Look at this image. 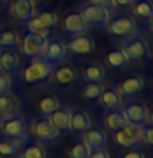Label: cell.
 <instances>
[{"label": "cell", "mask_w": 153, "mask_h": 158, "mask_svg": "<svg viewBox=\"0 0 153 158\" xmlns=\"http://www.w3.org/2000/svg\"><path fill=\"white\" fill-rule=\"evenodd\" d=\"M115 140L123 148H133L140 143V127L135 125H125L120 130L115 132Z\"/></svg>", "instance_id": "8992f818"}, {"label": "cell", "mask_w": 153, "mask_h": 158, "mask_svg": "<svg viewBox=\"0 0 153 158\" xmlns=\"http://www.w3.org/2000/svg\"><path fill=\"white\" fill-rule=\"evenodd\" d=\"M12 13L15 15V18L22 20V22H28L36 13L35 2L33 0H13L12 2Z\"/></svg>", "instance_id": "7c38bea8"}, {"label": "cell", "mask_w": 153, "mask_h": 158, "mask_svg": "<svg viewBox=\"0 0 153 158\" xmlns=\"http://www.w3.org/2000/svg\"><path fill=\"white\" fill-rule=\"evenodd\" d=\"M109 33L117 35V36H130V35L135 31V22H133L132 17L128 15H122V17L114 18L110 23H109Z\"/></svg>", "instance_id": "9c48e42d"}, {"label": "cell", "mask_w": 153, "mask_h": 158, "mask_svg": "<svg viewBox=\"0 0 153 158\" xmlns=\"http://www.w3.org/2000/svg\"><path fill=\"white\" fill-rule=\"evenodd\" d=\"M20 43V36L15 30H10V28H5V30H0V44L5 48H17Z\"/></svg>", "instance_id": "7402d4cb"}, {"label": "cell", "mask_w": 153, "mask_h": 158, "mask_svg": "<svg viewBox=\"0 0 153 158\" xmlns=\"http://www.w3.org/2000/svg\"><path fill=\"white\" fill-rule=\"evenodd\" d=\"M20 66L18 54L13 51H2L0 53V69L3 73H15Z\"/></svg>", "instance_id": "e0dca14e"}, {"label": "cell", "mask_w": 153, "mask_h": 158, "mask_svg": "<svg viewBox=\"0 0 153 158\" xmlns=\"http://www.w3.org/2000/svg\"><path fill=\"white\" fill-rule=\"evenodd\" d=\"M104 91V86L101 82H86L84 86L81 87V92H82V97L84 99H99V96L102 94Z\"/></svg>", "instance_id": "cb8c5ba5"}, {"label": "cell", "mask_w": 153, "mask_h": 158, "mask_svg": "<svg viewBox=\"0 0 153 158\" xmlns=\"http://www.w3.org/2000/svg\"><path fill=\"white\" fill-rule=\"evenodd\" d=\"M33 2H35V0H33Z\"/></svg>", "instance_id": "ab89813d"}, {"label": "cell", "mask_w": 153, "mask_h": 158, "mask_svg": "<svg viewBox=\"0 0 153 158\" xmlns=\"http://www.w3.org/2000/svg\"><path fill=\"white\" fill-rule=\"evenodd\" d=\"M82 18L86 20L87 23H92V25H101V23H107L110 20V12L107 8L101 7V5H87L84 7L82 10Z\"/></svg>", "instance_id": "30bf717a"}, {"label": "cell", "mask_w": 153, "mask_h": 158, "mask_svg": "<svg viewBox=\"0 0 153 158\" xmlns=\"http://www.w3.org/2000/svg\"><path fill=\"white\" fill-rule=\"evenodd\" d=\"M12 106H13L12 99L7 97V94H2L0 96V118L8 117L10 110H12Z\"/></svg>", "instance_id": "4dcf8cb0"}, {"label": "cell", "mask_w": 153, "mask_h": 158, "mask_svg": "<svg viewBox=\"0 0 153 158\" xmlns=\"http://www.w3.org/2000/svg\"><path fill=\"white\" fill-rule=\"evenodd\" d=\"M91 128V118L86 112L82 110H74L71 112V130L84 132Z\"/></svg>", "instance_id": "ac0fdd59"}, {"label": "cell", "mask_w": 153, "mask_h": 158, "mask_svg": "<svg viewBox=\"0 0 153 158\" xmlns=\"http://www.w3.org/2000/svg\"><path fill=\"white\" fill-rule=\"evenodd\" d=\"M91 150L84 145V143H77V145H74L71 148V152H69V156L71 158H87Z\"/></svg>", "instance_id": "1f68e13d"}, {"label": "cell", "mask_w": 153, "mask_h": 158, "mask_svg": "<svg viewBox=\"0 0 153 158\" xmlns=\"http://www.w3.org/2000/svg\"><path fill=\"white\" fill-rule=\"evenodd\" d=\"M12 92V82L7 76H0V96Z\"/></svg>", "instance_id": "836d02e7"}, {"label": "cell", "mask_w": 153, "mask_h": 158, "mask_svg": "<svg viewBox=\"0 0 153 158\" xmlns=\"http://www.w3.org/2000/svg\"><path fill=\"white\" fill-rule=\"evenodd\" d=\"M104 77V69L101 66H89L84 71V79L86 82H101Z\"/></svg>", "instance_id": "f1b7e54d"}, {"label": "cell", "mask_w": 153, "mask_h": 158, "mask_svg": "<svg viewBox=\"0 0 153 158\" xmlns=\"http://www.w3.org/2000/svg\"><path fill=\"white\" fill-rule=\"evenodd\" d=\"M127 56L122 53V49H115V51H112V53H109L107 54V63H109V66H112V68H123L127 64Z\"/></svg>", "instance_id": "484cf974"}, {"label": "cell", "mask_w": 153, "mask_h": 158, "mask_svg": "<svg viewBox=\"0 0 153 158\" xmlns=\"http://www.w3.org/2000/svg\"><path fill=\"white\" fill-rule=\"evenodd\" d=\"M87 158H110V156L105 152V148H102V150H94L92 153H89Z\"/></svg>", "instance_id": "d590c367"}, {"label": "cell", "mask_w": 153, "mask_h": 158, "mask_svg": "<svg viewBox=\"0 0 153 158\" xmlns=\"http://www.w3.org/2000/svg\"><path fill=\"white\" fill-rule=\"evenodd\" d=\"M145 87V82L140 77H128L120 84V91L125 94V96H133V94L140 92L142 89Z\"/></svg>", "instance_id": "44dd1931"}, {"label": "cell", "mask_w": 153, "mask_h": 158, "mask_svg": "<svg viewBox=\"0 0 153 158\" xmlns=\"http://www.w3.org/2000/svg\"><path fill=\"white\" fill-rule=\"evenodd\" d=\"M33 130H35L36 138L39 142H43V143H51V142H54L59 137L58 128L54 127L51 123V120L46 118V117L36 118V120H35V125H33Z\"/></svg>", "instance_id": "5b68a950"}, {"label": "cell", "mask_w": 153, "mask_h": 158, "mask_svg": "<svg viewBox=\"0 0 153 158\" xmlns=\"http://www.w3.org/2000/svg\"><path fill=\"white\" fill-rule=\"evenodd\" d=\"M87 22L82 18L81 13H71L64 18V30L69 35H81L87 30Z\"/></svg>", "instance_id": "4fadbf2b"}, {"label": "cell", "mask_w": 153, "mask_h": 158, "mask_svg": "<svg viewBox=\"0 0 153 158\" xmlns=\"http://www.w3.org/2000/svg\"><path fill=\"white\" fill-rule=\"evenodd\" d=\"M48 118L51 120V123L58 128L59 133H66L71 130V110L64 109L59 106L54 112H51L48 115Z\"/></svg>", "instance_id": "8fae6325"}, {"label": "cell", "mask_w": 153, "mask_h": 158, "mask_svg": "<svg viewBox=\"0 0 153 158\" xmlns=\"http://www.w3.org/2000/svg\"><path fill=\"white\" fill-rule=\"evenodd\" d=\"M101 102L104 107L110 109V110H115V109H120L122 107V101H120V96H118L117 91H114V89H104L101 96Z\"/></svg>", "instance_id": "d6986e66"}, {"label": "cell", "mask_w": 153, "mask_h": 158, "mask_svg": "<svg viewBox=\"0 0 153 158\" xmlns=\"http://www.w3.org/2000/svg\"><path fill=\"white\" fill-rule=\"evenodd\" d=\"M125 125H127V120H125V117H123L122 110L115 109V110H112V112L107 114V117H105V127L110 132H117V130H120V128L125 127Z\"/></svg>", "instance_id": "ffe728a7"}, {"label": "cell", "mask_w": 153, "mask_h": 158, "mask_svg": "<svg viewBox=\"0 0 153 158\" xmlns=\"http://www.w3.org/2000/svg\"><path fill=\"white\" fill-rule=\"evenodd\" d=\"M122 114L125 117L127 123H130V125L142 127V125H147V123H151L147 107L142 106V104H130V106L123 109Z\"/></svg>", "instance_id": "277c9868"}, {"label": "cell", "mask_w": 153, "mask_h": 158, "mask_svg": "<svg viewBox=\"0 0 153 158\" xmlns=\"http://www.w3.org/2000/svg\"><path fill=\"white\" fill-rule=\"evenodd\" d=\"M44 46H46V38L44 36H39L36 33H31L28 31L23 38V44H22V49L27 56H39L43 53Z\"/></svg>", "instance_id": "ba28073f"}, {"label": "cell", "mask_w": 153, "mask_h": 158, "mask_svg": "<svg viewBox=\"0 0 153 158\" xmlns=\"http://www.w3.org/2000/svg\"><path fill=\"white\" fill-rule=\"evenodd\" d=\"M140 140H143L147 145H151L153 143V128L151 123H147V125L140 127Z\"/></svg>", "instance_id": "d6a6232c"}, {"label": "cell", "mask_w": 153, "mask_h": 158, "mask_svg": "<svg viewBox=\"0 0 153 158\" xmlns=\"http://www.w3.org/2000/svg\"><path fill=\"white\" fill-rule=\"evenodd\" d=\"M133 13L142 18H150L153 15V7L148 0H140V2H137L133 5Z\"/></svg>", "instance_id": "4316f807"}, {"label": "cell", "mask_w": 153, "mask_h": 158, "mask_svg": "<svg viewBox=\"0 0 153 158\" xmlns=\"http://www.w3.org/2000/svg\"><path fill=\"white\" fill-rule=\"evenodd\" d=\"M53 73V64L48 63L44 58L35 56L31 61L28 63V66L23 71V79L28 84L33 82H41L44 79H48Z\"/></svg>", "instance_id": "6da1fadb"}, {"label": "cell", "mask_w": 153, "mask_h": 158, "mask_svg": "<svg viewBox=\"0 0 153 158\" xmlns=\"http://www.w3.org/2000/svg\"><path fill=\"white\" fill-rule=\"evenodd\" d=\"M92 3H96V5H101V7L107 8L109 12H110V10H114V8L117 7L114 0H92Z\"/></svg>", "instance_id": "e575fe53"}, {"label": "cell", "mask_w": 153, "mask_h": 158, "mask_svg": "<svg viewBox=\"0 0 153 158\" xmlns=\"http://www.w3.org/2000/svg\"><path fill=\"white\" fill-rule=\"evenodd\" d=\"M2 132L7 138L12 140H25L27 138V122L22 117H5L0 120Z\"/></svg>", "instance_id": "7a4b0ae2"}, {"label": "cell", "mask_w": 153, "mask_h": 158, "mask_svg": "<svg viewBox=\"0 0 153 158\" xmlns=\"http://www.w3.org/2000/svg\"><path fill=\"white\" fill-rule=\"evenodd\" d=\"M18 142L20 140H0V153L2 155H15L18 148Z\"/></svg>", "instance_id": "f546056e"}, {"label": "cell", "mask_w": 153, "mask_h": 158, "mask_svg": "<svg viewBox=\"0 0 153 158\" xmlns=\"http://www.w3.org/2000/svg\"><path fill=\"white\" fill-rule=\"evenodd\" d=\"M86 143L89 150H102L107 147V135L101 128H94L86 133Z\"/></svg>", "instance_id": "9a60e30c"}, {"label": "cell", "mask_w": 153, "mask_h": 158, "mask_svg": "<svg viewBox=\"0 0 153 158\" xmlns=\"http://www.w3.org/2000/svg\"><path fill=\"white\" fill-rule=\"evenodd\" d=\"M114 2H115V5H120V7H130L135 0H114Z\"/></svg>", "instance_id": "74e56055"}, {"label": "cell", "mask_w": 153, "mask_h": 158, "mask_svg": "<svg viewBox=\"0 0 153 158\" xmlns=\"http://www.w3.org/2000/svg\"><path fill=\"white\" fill-rule=\"evenodd\" d=\"M39 112H41V115L48 117L51 112H54L56 109L59 107V101L54 96H44L41 101H39Z\"/></svg>", "instance_id": "d4e9b609"}, {"label": "cell", "mask_w": 153, "mask_h": 158, "mask_svg": "<svg viewBox=\"0 0 153 158\" xmlns=\"http://www.w3.org/2000/svg\"><path fill=\"white\" fill-rule=\"evenodd\" d=\"M56 23H58L56 15L51 12H44V13H39L38 17H33L31 20H28V31L46 38L49 33V28L54 27Z\"/></svg>", "instance_id": "3957f363"}, {"label": "cell", "mask_w": 153, "mask_h": 158, "mask_svg": "<svg viewBox=\"0 0 153 158\" xmlns=\"http://www.w3.org/2000/svg\"><path fill=\"white\" fill-rule=\"evenodd\" d=\"M74 79H76V73L69 66L59 68L56 71V82H59V84H71Z\"/></svg>", "instance_id": "83f0119b"}, {"label": "cell", "mask_w": 153, "mask_h": 158, "mask_svg": "<svg viewBox=\"0 0 153 158\" xmlns=\"http://www.w3.org/2000/svg\"><path fill=\"white\" fill-rule=\"evenodd\" d=\"M123 158H145V155H143L142 152L133 150V152H128L127 155H123Z\"/></svg>", "instance_id": "8d00e7d4"}, {"label": "cell", "mask_w": 153, "mask_h": 158, "mask_svg": "<svg viewBox=\"0 0 153 158\" xmlns=\"http://www.w3.org/2000/svg\"><path fill=\"white\" fill-rule=\"evenodd\" d=\"M44 48H46L44 49V59L51 64L59 63L64 58V54H66V46H64L61 41H51Z\"/></svg>", "instance_id": "2e32d148"}, {"label": "cell", "mask_w": 153, "mask_h": 158, "mask_svg": "<svg viewBox=\"0 0 153 158\" xmlns=\"http://www.w3.org/2000/svg\"><path fill=\"white\" fill-rule=\"evenodd\" d=\"M147 51H148L147 43L140 36H133L122 43V53L127 56V59H133V61L142 59L147 54Z\"/></svg>", "instance_id": "52a82bcc"}, {"label": "cell", "mask_w": 153, "mask_h": 158, "mask_svg": "<svg viewBox=\"0 0 153 158\" xmlns=\"http://www.w3.org/2000/svg\"><path fill=\"white\" fill-rule=\"evenodd\" d=\"M68 48L76 54H89L94 51L96 44H94V40L91 36H79V38L71 40L68 43Z\"/></svg>", "instance_id": "5bb4252c"}, {"label": "cell", "mask_w": 153, "mask_h": 158, "mask_svg": "<svg viewBox=\"0 0 153 158\" xmlns=\"http://www.w3.org/2000/svg\"><path fill=\"white\" fill-rule=\"evenodd\" d=\"M7 2H13V0H7Z\"/></svg>", "instance_id": "f35d334b"}, {"label": "cell", "mask_w": 153, "mask_h": 158, "mask_svg": "<svg viewBox=\"0 0 153 158\" xmlns=\"http://www.w3.org/2000/svg\"><path fill=\"white\" fill-rule=\"evenodd\" d=\"M22 158H44V150L36 142H27L22 150Z\"/></svg>", "instance_id": "603a6c76"}]
</instances>
